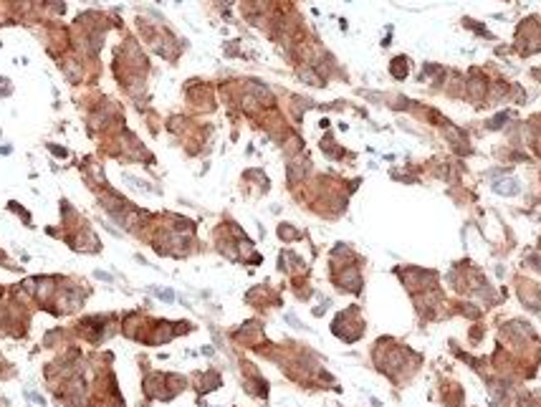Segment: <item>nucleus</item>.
<instances>
[{
	"mask_svg": "<svg viewBox=\"0 0 541 407\" xmlns=\"http://www.w3.org/2000/svg\"><path fill=\"white\" fill-rule=\"evenodd\" d=\"M493 190H496L498 195H516V192H518V182H516V180H503V182H496Z\"/></svg>",
	"mask_w": 541,
	"mask_h": 407,
	"instance_id": "1",
	"label": "nucleus"
},
{
	"mask_svg": "<svg viewBox=\"0 0 541 407\" xmlns=\"http://www.w3.org/2000/svg\"><path fill=\"white\" fill-rule=\"evenodd\" d=\"M8 208H11L13 213H18V215L23 218V223H26V225L31 228V223H33V220H31V213H28V210H23V208L18 205V202H16V200H11V202H8Z\"/></svg>",
	"mask_w": 541,
	"mask_h": 407,
	"instance_id": "2",
	"label": "nucleus"
},
{
	"mask_svg": "<svg viewBox=\"0 0 541 407\" xmlns=\"http://www.w3.org/2000/svg\"><path fill=\"white\" fill-rule=\"evenodd\" d=\"M402 64H405V61H402V59H400V61H392V74H395V76H397V79H402V76H405V74H407V69H405V66H402Z\"/></svg>",
	"mask_w": 541,
	"mask_h": 407,
	"instance_id": "3",
	"label": "nucleus"
},
{
	"mask_svg": "<svg viewBox=\"0 0 541 407\" xmlns=\"http://www.w3.org/2000/svg\"><path fill=\"white\" fill-rule=\"evenodd\" d=\"M470 94H473L475 99H480V96H483V81H473V84H470Z\"/></svg>",
	"mask_w": 541,
	"mask_h": 407,
	"instance_id": "4",
	"label": "nucleus"
},
{
	"mask_svg": "<svg viewBox=\"0 0 541 407\" xmlns=\"http://www.w3.org/2000/svg\"><path fill=\"white\" fill-rule=\"evenodd\" d=\"M278 236H281V238H286V241L296 238V233H293V230H291L288 225H281V228H278Z\"/></svg>",
	"mask_w": 541,
	"mask_h": 407,
	"instance_id": "5",
	"label": "nucleus"
}]
</instances>
